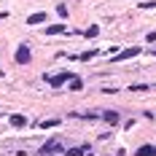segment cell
Instances as JSON below:
<instances>
[{
	"mask_svg": "<svg viewBox=\"0 0 156 156\" xmlns=\"http://www.w3.org/2000/svg\"><path fill=\"white\" fill-rule=\"evenodd\" d=\"M38 154H65V143L62 140H48V143H43L41 148H38Z\"/></svg>",
	"mask_w": 156,
	"mask_h": 156,
	"instance_id": "1",
	"label": "cell"
},
{
	"mask_svg": "<svg viewBox=\"0 0 156 156\" xmlns=\"http://www.w3.org/2000/svg\"><path fill=\"white\" fill-rule=\"evenodd\" d=\"M43 78H46L54 89H59V86H65V83H70L76 76H73V73H57V76H43Z\"/></svg>",
	"mask_w": 156,
	"mask_h": 156,
	"instance_id": "2",
	"label": "cell"
},
{
	"mask_svg": "<svg viewBox=\"0 0 156 156\" xmlns=\"http://www.w3.org/2000/svg\"><path fill=\"white\" fill-rule=\"evenodd\" d=\"M140 54V46H129L124 51H119L116 57H110V62H124V59H132V57H137Z\"/></svg>",
	"mask_w": 156,
	"mask_h": 156,
	"instance_id": "3",
	"label": "cell"
},
{
	"mask_svg": "<svg viewBox=\"0 0 156 156\" xmlns=\"http://www.w3.org/2000/svg\"><path fill=\"white\" fill-rule=\"evenodd\" d=\"M14 59H16L19 65H30V59H32V57H30V46H27V43H22V46L16 48V57H14Z\"/></svg>",
	"mask_w": 156,
	"mask_h": 156,
	"instance_id": "4",
	"label": "cell"
},
{
	"mask_svg": "<svg viewBox=\"0 0 156 156\" xmlns=\"http://www.w3.org/2000/svg\"><path fill=\"white\" fill-rule=\"evenodd\" d=\"M92 148L89 145H78V148H65V156H83V154H89Z\"/></svg>",
	"mask_w": 156,
	"mask_h": 156,
	"instance_id": "5",
	"label": "cell"
},
{
	"mask_svg": "<svg viewBox=\"0 0 156 156\" xmlns=\"http://www.w3.org/2000/svg\"><path fill=\"white\" fill-rule=\"evenodd\" d=\"M8 121H11V126L22 129V126H27V116H22V113H14V116H11Z\"/></svg>",
	"mask_w": 156,
	"mask_h": 156,
	"instance_id": "6",
	"label": "cell"
},
{
	"mask_svg": "<svg viewBox=\"0 0 156 156\" xmlns=\"http://www.w3.org/2000/svg\"><path fill=\"white\" fill-rule=\"evenodd\" d=\"M135 156H156V145H140L135 151Z\"/></svg>",
	"mask_w": 156,
	"mask_h": 156,
	"instance_id": "7",
	"label": "cell"
},
{
	"mask_svg": "<svg viewBox=\"0 0 156 156\" xmlns=\"http://www.w3.org/2000/svg\"><path fill=\"white\" fill-rule=\"evenodd\" d=\"M67 35V27L65 24H51V27H46V35Z\"/></svg>",
	"mask_w": 156,
	"mask_h": 156,
	"instance_id": "8",
	"label": "cell"
},
{
	"mask_svg": "<svg viewBox=\"0 0 156 156\" xmlns=\"http://www.w3.org/2000/svg\"><path fill=\"white\" fill-rule=\"evenodd\" d=\"M43 19H46V14H43V11H38V14H30V16H27V24H41Z\"/></svg>",
	"mask_w": 156,
	"mask_h": 156,
	"instance_id": "9",
	"label": "cell"
},
{
	"mask_svg": "<svg viewBox=\"0 0 156 156\" xmlns=\"http://www.w3.org/2000/svg\"><path fill=\"white\" fill-rule=\"evenodd\" d=\"M94 57H97V51H94V48H89V51H83V54H78L76 59H81V62H89V59H94Z\"/></svg>",
	"mask_w": 156,
	"mask_h": 156,
	"instance_id": "10",
	"label": "cell"
},
{
	"mask_svg": "<svg viewBox=\"0 0 156 156\" xmlns=\"http://www.w3.org/2000/svg\"><path fill=\"white\" fill-rule=\"evenodd\" d=\"M102 119H105L108 124H116V121H119V113H116V110H105V113H102Z\"/></svg>",
	"mask_w": 156,
	"mask_h": 156,
	"instance_id": "11",
	"label": "cell"
},
{
	"mask_svg": "<svg viewBox=\"0 0 156 156\" xmlns=\"http://www.w3.org/2000/svg\"><path fill=\"white\" fill-rule=\"evenodd\" d=\"M59 124V119H48V121H38V126L41 129H51V126H57Z\"/></svg>",
	"mask_w": 156,
	"mask_h": 156,
	"instance_id": "12",
	"label": "cell"
},
{
	"mask_svg": "<svg viewBox=\"0 0 156 156\" xmlns=\"http://www.w3.org/2000/svg\"><path fill=\"white\" fill-rule=\"evenodd\" d=\"M70 89H73V92H81V89H83V81H81V78H73V81H70Z\"/></svg>",
	"mask_w": 156,
	"mask_h": 156,
	"instance_id": "13",
	"label": "cell"
},
{
	"mask_svg": "<svg viewBox=\"0 0 156 156\" xmlns=\"http://www.w3.org/2000/svg\"><path fill=\"white\" fill-rule=\"evenodd\" d=\"M83 35H86V38H97V35H100V27H97V24H92V27L83 32Z\"/></svg>",
	"mask_w": 156,
	"mask_h": 156,
	"instance_id": "14",
	"label": "cell"
},
{
	"mask_svg": "<svg viewBox=\"0 0 156 156\" xmlns=\"http://www.w3.org/2000/svg\"><path fill=\"white\" fill-rule=\"evenodd\" d=\"M140 8H143V11H148V8H156V0H143Z\"/></svg>",
	"mask_w": 156,
	"mask_h": 156,
	"instance_id": "15",
	"label": "cell"
},
{
	"mask_svg": "<svg viewBox=\"0 0 156 156\" xmlns=\"http://www.w3.org/2000/svg\"><path fill=\"white\" fill-rule=\"evenodd\" d=\"M57 14L62 16V19H65V16H67V8H65V3H59V5H57Z\"/></svg>",
	"mask_w": 156,
	"mask_h": 156,
	"instance_id": "16",
	"label": "cell"
},
{
	"mask_svg": "<svg viewBox=\"0 0 156 156\" xmlns=\"http://www.w3.org/2000/svg\"><path fill=\"white\" fill-rule=\"evenodd\" d=\"M129 89H132V92H145L148 86H145V83H135V86H129Z\"/></svg>",
	"mask_w": 156,
	"mask_h": 156,
	"instance_id": "17",
	"label": "cell"
},
{
	"mask_svg": "<svg viewBox=\"0 0 156 156\" xmlns=\"http://www.w3.org/2000/svg\"><path fill=\"white\" fill-rule=\"evenodd\" d=\"M145 41H148V43H156V30L148 32V35H145Z\"/></svg>",
	"mask_w": 156,
	"mask_h": 156,
	"instance_id": "18",
	"label": "cell"
}]
</instances>
